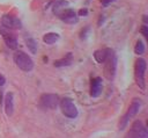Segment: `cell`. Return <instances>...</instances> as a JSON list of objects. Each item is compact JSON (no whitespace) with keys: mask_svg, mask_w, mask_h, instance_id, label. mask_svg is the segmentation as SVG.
<instances>
[{"mask_svg":"<svg viewBox=\"0 0 148 138\" xmlns=\"http://www.w3.org/2000/svg\"><path fill=\"white\" fill-rule=\"evenodd\" d=\"M13 59L16 64V66L24 71V72H30L34 68V61L30 58V56H28L25 52L23 51H15L13 55Z\"/></svg>","mask_w":148,"mask_h":138,"instance_id":"cell-2","label":"cell"},{"mask_svg":"<svg viewBox=\"0 0 148 138\" xmlns=\"http://www.w3.org/2000/svg\"><path fill=\"white\" fill-rule=\"evenodd\" d=\"M1 26L6 27L7 29H13V30H17V29H21L22 28V22L13 16V15H9V14H5L2 17H1Z\"/></svg>","mask_w":148,"mask_h":138,"instance_id":"cell-9","label":"cell"},{"mask_svg":"<svg viewBox=\"0 0 148 138\" xmlns=\"http://www.w3.org/2000/svg\"><path fill=\"white\" fill-rule=\"evenodd\" d=\"M146 70H147V63L143 58H139L135 63V72H134V75H135V81H136V85L139 86L140 89L145 90L146 88Z\"/></svg>","mask_w":148,"mask_h":138,"instance_id":"cell-3","label":"cell"},{"mask_svg":"<svg viewBox=\"0 0 148 138\" xmlns=\"http://www.w3.org/2000/svg\"><path fill=\"white\" fill-rule=\"evenodd\" d=\"M58 16L60 17V20L61 21H64L65 23H67V24H73V23H76L77 22V14L73 10V9H64V10H61L59 14H58Z\"/></svg>","mask_w":148,"mask_h":138,"instance_id":"cell-10","label":"cell"},{"mask_svg":"<svg viewBox=\"0 0 148 138\" xmlns=\"http://www.w3.org/2000/svg\"><path fill=\"white\" fill-rule=\"evenodd\" d=\"M145 50H146V46H145L143 42L142 41H138L135 46H134V52L136 55H142V53H145Z\"/></svg>","mask_w":148,"mask_h":138,"instance_id":"cell-18","label":"cell"},{"mask_svg":"<svg viewBox=\"0 0 148 138\" xmlns=\"http://www.w3.org/2000/svg\"><path fill=\"white\" fill-rule=\"evenodd\" d=\"M104 64V75L108 80H112L114 78L116 74V70H117V57L114 55V51L112 50L111 53L108 56V58L105 59Z\"/></svg>","mask_w":148,"mask_h":138,"instance_id":"cell-4","label":"cell"},{"mask_svg":"<svg viewBox=\"0 0 148 138\" xmlns=\"http://www.w3.org/2000/svg\"><path fill=\"white\" fill-rule=\"evenodd\" d=\"M5 111L6 115L9 117L14 112V95L13 93H7L5 99Z\"/></svg>","mask_w":148,"mask_h":138,"instance_id":"cell-12","label":"cell"},{"mask_svg":"<svg viewBox=\"0 0 148 138\" xmlns=\"http://www.w3.org/2000/svg\"><path fill=\"white\" fill-rule=\"evenodd\" d=\"M39 104L45 109H56L59 104V97L56 94H43L39 100Z\"/></svg>","mask_w":148,"mask_h":138,"instance_id":"cell-7","label":"cell"},{"mask_svg":"<svg viewBox=\"0 0 148 138\" xmlns=\"http://www.w3.org/2000/svg\"><path fill=\"white\" fill-rule=\"evenodd\" d=\"M0 34H1V36H2V38L5 41V43H6V45L9 49L15 50L17 48V44H18L17 43V38L15 37V35L12 31H9V29H7L6 27L1 26L0 27Z\"/></svg>","mask_w":148,"mask_h":138,"instance_id":"cell-8","label":"cell"},{"mask_svg":"<svg viewBox=\"0 0 148 138\" xmlns=\"http://www.w3.org/2000/svg\"><path fill=\"white\" fill-rule=\"evenodd\" d=\"M59 38H60V36L57 32H47L43 36V41L46 44H54L59 41Z\"/></svg>","mask_w":148,"mask_h":138,"instance_id":"cell-15","label":"cell"},{"mask_svg":"<svg viewBox=\"0 0 148 138\" xmlns=\"http://www.w3.org/2000/svg\"><path fill=\"white\" fill-rule=\"evenodd\" d=\"M59 106H60V109H61V112L68 117V118H76L77 115H79V111H77V108L75 106V103L69 99V97H64L60 102H59Z\"/></svg>","mask_w":148,"mask_h":138,"instance_id":"cell-5","label":"cell"},{"mask_svg":"<svg viewBox=\"0 0 148 138\" xmlns=\"http://www.w3.org/2000/svg\"><path fill=\"white\" fill-rule=\"evenodd\" d=\"M88 14V10L84 8V9H80V12H79V15H81V16H86Z\"/></svg>","mask_w":148,"mask_h":138,"instance_id":"cell-22","label":"cell"},{"mask_svg":"<svg viewBox=\"0 0 148 138\" xmlns=\"http://www.w3.org/2000/svg\"><path fill=\"white\" fill-rule=\"evenodd\" d=\"M5 83H6V78L0 73V87H1V86H3Z\"/></svg>","mask_w":148,"mask_h":138,"instance_id":"cell-21","label":"cell"},{"mask_svg":"<svg viewBox=\"0 0 148 138\" xmlns=\"http://www.w3.org/2000/svg\"><path fill=\"white\" fill-rule=\"evenodd\" d=\"M141 32H142V35H143L145 38H148V28H147L146 24H143L141 27Z\"/></svg>","mask_w":148,"mask_h":138,"instance_id":"cell-19","label":"cell"},{"mask_svg":"<svg viewBox=\"0 0 148 138\" xmlns=\"http://www.w3.org/2000/svg\"><path fill=\"white\" fill-rule=\"evenodd\" d=\"M72 61H73V55L69 52V53H68L66 57H64V58H61V59L56 60V61H54V66H57V67L69 66V65L72 64Z\"/></svg>","mask_w":148,"mask_h":138,"instance_id":"cell-14","label":"cell"},{"mask_svg":"<svg viewBox=\"0 0 148 138\" xmlns=\"http://www.w3.org/2000/svg\"><path fill=\"white\" fill-rule=\"evenodd\" d=\"M113 1H116V0H101V2H102V5L104 6V7H106V6H109L110 3H112Z\"/></svg>","mask_w":148,"mask_h":138,"instance_id":"cell-20","label":"cell"},{"mask_svg":"<svg viewBox=\"0 0 148 138\" xmlns=\"http://www.w3.org/2000/svg\"><path fill=\"white\" fill-rule=\"evenodd\" d=\"M141 107H142V102H141L140 99H134V100L131 102V104H130L127 111L124 114V116L121 117V119H120V122H119V130H124V129L127 126V124L130 123V121H131L133 117H135L136 114L140 111Z\"/></svg>","mask_w":148,"mask_h":138,"instance_id":"cell-1","label":"cell"},{"mask_svg":"<svg viewBox=\"0 0 148 138\" xmlns=\"http://www.w3.org/2000/svg\"><path fill=\"white\" fill-rule=\"evenodd\" d=\"M67 6H68V1H66V0H57L53 3V13L56 15H58L61 10L67 8Z\"/></svg>","mask_w":148,"mask_h":138,"instance_id":"cell-16","label":"cell"},{"mask_svg":"<svg viewBox=\"0 0 148 138\" xmlns=\"http://www.w3.org/2000/svg\"><path fill=\"white\" fill-rule=\"evenodd\" d=\"M24 42H25V45L29 49V51L35 55L37 52V43H36V41L31 36H25L24 37Z\"/></svg>","mask_w":148,"mask_h":138,"instance_id":"cell-17","label":"cell"},{"mask_svg":"<svg viewBox=\"0 0 148 138\" xmlns=\"http://www.w3.org/2000/svg\"><path fill=\"white\" fill-rule=\"evenodd\" d=\"M111 49L109 48H105V49H99V50H96L94 52V58L96 59V61L98 64H103L105 61V59L108 58V56L111 53Z\"/></svg>","mask_w":148,"mask_h":138,"instance_id":"cell-13","label":"cell"},{"mask_svg":"<svg viewBox=\"0 0 148 138\" xmlns=\"http://www.w3.org/2000/svg\"><path fill=\"white\" fill-rule=\"evenodd\" d=\"M103 89V82H102V78L97 77L95 79L91 80V85H90V96L91 97H98L102 93Z\"/></svg>","mask_w":148,"mask_h":138,"instance_id":"cell-11","label":"cell"},{"mask_svg":"<svg viewBox=\"0 0 148 138\" xmlns=\"http://www.w3.org/2000/svg\"><path fill=\"white\" fill-rule=\"evenodd\" d=\"M127 137L131 138H147L148 137V131L146 129V126L143 125V123L141 121H135L131 129L127 132Z\"/></svg>","mask_w":148,"mask_h":138,"instance_id":"cell-6","label":"cell"}]
</instances>
